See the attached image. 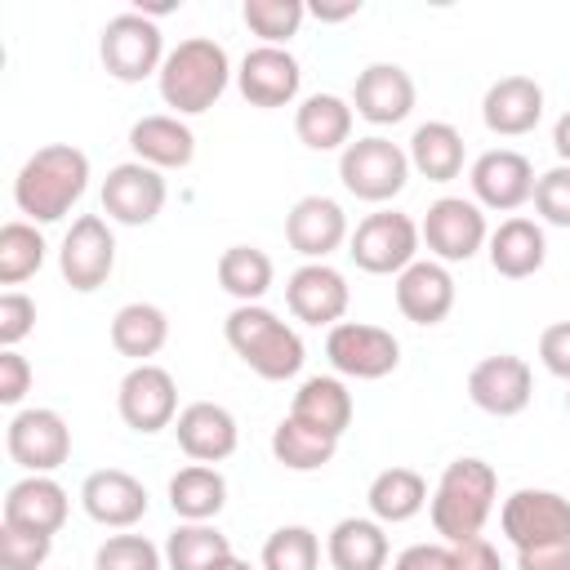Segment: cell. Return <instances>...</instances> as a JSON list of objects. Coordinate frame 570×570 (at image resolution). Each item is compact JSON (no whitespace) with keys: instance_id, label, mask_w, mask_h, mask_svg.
I'll list each match as a JSON object with an SVG mask.
<instances>
[{"instance_id":"5bb4252c","label":"cell","mask_w":570,"mask_h":570,"mask_svg":"<svg viewBox=\"0 0 570 570\" xmlns=\"http://www.w3.org/2000/svg\"><path fill=\"white\" fill-rule=\"evenodd\" d=\"M499 525L512 548H534L552 539H570V499L557 490H512L499 508Z\"/></svg>"},{"instance_id":"db71d44e","label":"cell","mask_w":570,"mask_h":570,"mask_svg":"<svg viewBox=\"0 0 570 570\" xmlns=\"http://www.w3.org/2000/svg\"><path fill=\"white\" fill-rule=\"evenodd\" d=\"M566 414H570V392H566Z\"/></svg>"},{"instance_id":"bcb514c9","label":"cell","mask_w":570,"mask_h":570,"mask_svg":"<svg viewBox=\"0 0 570 570\" xmlns=\"http://www.w3.org/2000/svg\"><path fill=\"white\" fill-rule=\"evenodd\" d=\"M539 361H543L548 374L570 383V321H557L539 334Z\"/></svg>"},{"instance_id":"603a6c76","label":"cell","mask_w":570,"mask_h":570,"mask_svg":"<svg viewBox=\"0 0 570 570\" xmlns=\"http://www.w3.org/2000/svg\"><path fill=\"white\" fill-rule=\"evenodd\" d=\"M481 120L499 138H521L543 120V85L530 76H499L481 98Z\"/></svg>"},{"instance_id":"d6a6232c","label":"cell","mask_w":570,"mask_h":570,"mask_svg":"<svg viewBox=\"0 0 570 570\" xmlns=\"http://www.w3.org/2000/svg\"><path fill=\"white\" fill-rule=\"evenodd\" d=\"M165 343H169V316L156 303L138 298V303H125L111 316V347L120 356H129L134 365H147Z\"/></svg>"},{"instance_id":"ab89813d","label":"cell","mask_w":570,"mask_h":570,"mask_svg":"<svg viewBox=\"0 0 570 570\" xmlns=\"http://www.w3.org/2000/svg\"><path fill=\"white\" fill-rule=\"evenodd\" d=\"M321 539L312 525H281L263 543V570H316Z\"/></svg>"},{"instance_id":"83f0119b","label":"cell","mask_w":570,"mask_h":570,"mask_svg":"<svg viewBox=\"0 0 570 570\" xmlns=\"http://www.w3.org/2000/svg\"><path fill=\"white\" fill-rule=\"evenodd\" d=\"M289 419L343 441V432L352 428V392L338 374H312L303 379V387L294 392V405H289Z\"/></svg>"},{"instance_id":"f907efd6","label":"cell","mask_w":570,"mask_h":570,"mask_svg":"<svg viewBox=\"0 0 570 570\" xmlns=\"http://www.w3.org/2000/svg\"><path fill=\"white\" fill-rule=\"evenodd\" d=\"M307 13H312L316 22H343V18H356V13H361V0H343V4L316 0V4H307Z\"/></svg>"},{"instance_id":"60d3db41","label":"cell","mask_w":570,"mask_h":570,"mask_svg":"<svg viewBox=\"0 0 570 570\" xmlns=\"http://www.w3.org/2000/svg\"><path fill=\"white\" fill-rule=\"evenodd\" d=\"M165 552L147 534H111L94 552V570H160Z\"/></svg>"},{"instance_id":"b9f144b4","label":"cell","mask_w":570,"mask_h":570,"mask_svg":"<svg viewBox=\"0 0 570 570\" xmlns=\"http://www.w3.org/2000/svg\"><path fill=\"white\" fill-rule=\"evenodd\" d=\"M49 552H53V534L0 521V566L4 570H40L49 561Z\"/></svg>"},{"instance_id":"6da1fadb","label":"cell","mask_w":570,"mask_h":570,"mask_svg":"<svg viewBox=\"0 0 570 570\" xmlns=\"http://www.w3.org/2000/svg\"><path fill=\"white\" fill-rule=\"evenodd\" d=\"M89 187V156L71 142H49L31 151L13 178V205L27 223H58Z\"/></svg>"},{"instance_id":"d590c367","label":"cell","mask_w":570,"mask_h":570,"mask_svg":"<svg viewBox=\"0 0 570 570\" xmlns=\"http://www.w3.org/2000/svg\"><path fill=\"white\" fill-rule=\"evenodd\" d=\"M272 258L258 245H227L218 254V285L236 298V303H258L272 289Z\"/></svg>"},{"instance_id":"277c9868","label":"cell","mask_w":570,"mask_h":570,"mask_svg":"<svg viewBox=\"0 0 570 570\" xmlns=\"http://www.w3.org/2000/svg\"><path fill=\"white\" fill-rule=\"evenodd\" d=\"M165 107H174V116H200L209 111L227 85H232V58L218 40L209 36H187L165 53V67L156 76Z\"/></svg>"},{"instance_id":"7dc6e473","label":"cell","mask_w":570,"mask_h":570,"mask_svg":"<svg viewBox=\"0 0 570 570\" xmlns=\"http://www.w3.org/2000/svg\"><path fill=\"white\" fill-rule=\"evenodd\" d=\"M392 570H459V566L450 543H414L392 561Z\"/></svg>"},{"instance_id":"8d00e7d4","label":"cell","mask_w":570,"mask_h":570,"mask_svg":"<svg viewBox=\"0 0 570 570\" xmlns=\"http://www.w3.org/2000/svg\"><path fill=\"white\" fill-rule=\"evenodd\" d=\"M334 450H338L334 436H325V432H316V428H307V423H298L289 414L272 428V454L289 472H316V468H325L334 459Z\"/></svg>"},{"instance_id":"7c38bea8","label":"cell","mask_w":570,"mask_h":570,"mask_svg":"<svg viewBox=\"0 0 570 570\" xmlns=\"http://www.w3.org/2000/svg\"><path fill=\"white\" fill-rule=\"evenodd\" d=\"M116 410H120V419H125L134 432H142V436H151V432H160V428H174V419H178V383H174V374H169L165 365H156V361L134 365V370L120 379Z\"/></svg>"},{"instance_id":"4316f807","label":"cell","mask_w":570,"mask_h":570,"mask_svg":"<svg viewBox=\"0 0 570 570\" xmlns=\"http://www.w3.org/2000/svg\"><path fill=\"white\" fill-rule=\"evenodd\" d=\"M485 249H490V267L508 281H525L548 263V236L534 218H503L490 232Z\"/></svg>"},{"instance_id":"52a82bcc","label":"cell","mask_w":570,"mask_h":570,"mask_svg":"<svg viewBox=\"0 0 570 570\" xmlns=\"http://www.w3.org/2000/svg\"><path fill=\"white\" fill-rule=\"evenodd\" d=\"M419 223L401 209H379V214H365L356 223V232L347 236V254L361 272L370 276H401L414 258H419Z\"/></svg>"},{"instance_id":"30bf717a","label":"cell","mask_w":570,"mask_h":570,"mask_svg":"<svg viewBox=\"0 0 570 570\" xmlns=\"http://www.w3.org/2000/svg\"><path fill=\"white\" fill-rule=\"evenodd\" d=\"M419 236H423V245L432 249L436 263H468L490 240V227H485V214H481L476 200L441 196V200L428 205V214L419 223Z\"/></svg>"},{"instance_id":"7a4b0ae2","label":"cell","mask_w":570,"mask_h":570,"mask_svg":"<svg viewBox=\"0 0 570 570\" xmlns=\"http://www.w3.org/2000/svg\"><path fill=\"white\" fill-rule=\"evenodd\" d=\"M494 499H499V472L468 454V459H454L445 463L432 499H428V512H432V530L454 548V543H468V539H481L490 512H494Z\"/></svg>"},{"instance_id":"f1b7e54d","label":"cell","mask_w":570,"mask_h":570,"mask_svg":"<svg viewBox=\"0 0 570 570\" xmlns=\"http://www.w3.org/2000/svg\"><path fill=\"white\" fill-rule=\"evenodd\" d=\"M352 102L338 94H307L294 107V134L307 151H338L352 142Z\"/></svg>"},{"instance_id":"9c48e42d","label":"cell","mask_w":570,"mask_h":570,"mask_svg":"<svg viewBox=\"0 0 570 570\" xmlns=\"http://www.w3.org/2000/svg\"><path fill=\"white\" fill-rule=\"evenodd\" d=\"M325 356H330L334 374H343V379H387L401 365V343L383 325L338 321L325 334Z\"/></svg>"},{"instance_id":"4dcf8cb0","label":"cell","mask_w":570,"mask_h":570,"mask_svg":"<svg viewBox=\"0 0 570 570\" xmlns=\"http://www.w3.org/2000/svg\"><path fill=\"white\" fill-rule=\"evenodd\" d=\"M410 169H419L428 183H454L463 174V134L450 120H423L410 134Z\"/></svg>"},{"instance_id":"f5cc1de1","label":"cell","mask_w":570,"mask_h":570,"mask_svg":"<svg viewBox=\"0 0 570 570\" xmlns=\"http://www.w3.org/2000/svg\"><path fill=\"white\" fill-rule=\"evenodd\" d=\"M214 570H254V566H249V561H240V557L232 552V557H223V561H218Z\"/></svg>"},{"instance_id":"cb8c5ba5","label":"cell","mask_w":570,"mask_h":570,"mask_svg":"<svg viewBox=\"0 0 570 570\" xmlns=\"http://www.w3.org/2000/svg\"><path fill=\"white\" fill-rule=\"evenodd\" d=\"M396 307L414 325H441L454 307V276L436 258H414L396 276Z\"/></svg>"},{"instance_id":"f6af8a7d","label":"cell","mask_w":570,"mask_h":570,"mask_svg":"<svg viewBox=\"0 0 570 570\" xmlns=\"http://www.w3.org/2000/svg\"><path fill=\"white\" fill-rule=\"evenodd\" d=\"M31 361L18 352V347H0V401L4 405H18L27 392H31Z\"/></svg>"},{"instance_id":"816d5d0a","label":"cell","mask_w":570,"mask_h":570,"mask_svg":"<svg viewBox=\"0 0 570 570\" xmlns=\"http://www.w3.org/2000/svg\"><path fill=\"white\" fill-rule=\"evenodd\" d=\"M552 147H557V156H561V165H570V111L552 125Z\"/></svg>"},{"instance_id":"f35d334b","label":"cell","mask_w":570,"mask_h":570,"mask_svg":"<svg viewBox=\"0 0 570 570\" xmlns=\"http://www.w3.org/2000/svg\"><path fill=\"white\" fill-rule=\"evenodd\" d=\"M240 18H245V27L263 45H281L285 49V40L298 36V27H303L307 4L303 0H245L240 4Z\"/></svg>"},{"instance_id":"9a60e30c","label":"cell","mask_w":570,"mask_h":570,"mask_svg":"<svg viewBox=\"0 0 570 570\" xmlns=\"http://www.w3.org/2000/svg\"><path fill=\"white\" fill-rule=\"evenodd\" d=\"M468 183H472V196H476L481 209L512 214L525 200H534V165L512 147L481 151L468 169Z\"/></svg>"},{"instance_id":"c3c4849f","label":"cell","mask_w":570,"mask_h":570,"mask_svg":"<svg viewBox=\"0 0 570 570\" xmlns=\"http://www.w3.org/2000/svg\"><path fill=\"white\" fill-rule=\"evenodd\" d=\"M517 570H570V539L517 548Z\"/></svg>"},{"instance_id":"4fadbf2b","label":"cell","mask_w":570,"mask_h":570,"mask_svg":"<svg viewBox=\"0 0 570 570\" xmlns=\"http://www.w3.org/2000/svg\"><path fill=\"white\" fill-rule=\"evenodd\" d=\"M165 196H169V187H165L160 169H151L142 160H120L102 178V214L120 227H147L165 209Z\"/></svg>"},{"instance_id":"7bdbcfd3","label":"cell","mask_w":570,"mask_h":570,"mask_svg":"<svg viewBox=\"0 0 570 570\" xmlns=\"http://www.w3.org/2000/svg\"><path fill=\"white\" fill-rule=\"evenodd\" d=\"M534 209L552 227H570V165H552L534 178Z\"/></svg>"},{"instance_id":"d4e9b609","label":"cell","mask_w":570,"mask_h":570,"mask_svg":"<svg viewBox=\"0 0 570 570\" xmlns=\"http://www.w3.org/2000/svg\"><path fill=\"white\" fill-rule=\"evenodd\" d=\"M67 512H71V499L53 476H22V481H13L4 490V521L9 525L58 534Z\"/></svg>"},{"instance_id":"8fae6325","label":"cell","mask_w":570,"mask_h":570,"mask_svg":"<svg viewBox=\"0 0 570 570\" xmlns=\"http://www.w3.org/2000/svg\"><path fill=\"white\" fill-rule=\"evenodd\" d=\"M58 272L76 294H94L116 272V232L102 214H80L58 249Z\"/></svg>"},{"instance_id":"2e32d148","label":"cell","mask_w":570,"mask_h":570,"mask_svg":"<svg viewBox=\"0 0 570 570\" xmlns=\"http://www.w3.org/2000/svg\"><path fill=\"white\" fill-rule=\"evenodd\" d=\"M468 396L476 410L494 414V419H512L530 405L534 396V374L525 365V356H512V352H499V356H485L468 370Z\"/></svg>"},{"instance_id":"8992f818","label":"cell","mask_w":570,"mask_h":570,"mask_svg":"<svg viewBox=\"0 0 570 570\" xmlns=\"http://www.w3.org/2000/svg\"><path fill=\"white\" fill-rule=\"evenodd\" d=\"M338 178H343V187L356 200L383 205V200H392V196L405 191V183H410V156H405L401 142H392L383 134H365V138H356V142L343 147Z\"/></svg>"},{"instance_id":"7402d4cb","label":"cell","mask_w":570,"mask_h":570,"mask_svg":"<svg viewBox=\"0 0 570 570\" xmlns=\"http://www.w3.org/2000/svg\"><path fill=\"white\" fill-rule=\"evenodd\" d=\"M285 240L307 263H325L347 240V214H343V205L330 200V196H321V191L294 200V209L285 214Z\"/></svg>"},{"instance_id":"f546056e","label":"cell","mask_w":570,"mask_h":570,"mask_svg":"<svg viewBox=\"0 0 570 570\" xmlns=\"http://www.w3.org/2000/svg\"><path fill=\"white\" fill-rule=\"evenodd\" d=\"M325 557L334 570H383L387 566V534L374 517H343L325 534Z\"/></svg>"},{"instance_id":"ba28073f","label":"cell","mask_w":570,"mask_h":570,"mask_svg":"<svg viewBox=\"0 0 570 570\" xmlns=\"http://www.w3.org/2000/svg\"><path fill=\"white\" fill-rule=\"evenodd\" d=\"M4 450L27 476H49L71 459V428L58 410L31 405V410H18L9 419Z\"/></svg>"},{"instance_id":"ee69618b","label":"cell","mask_w":570,"mask_h":570,"mask_svg":"<svg viewBox=\"0 0 570 570\" xmlns=\"http://www.w3.org/2000/svg\"><path fill=\"white\" fill-rule=\"evenodd\" d=\"M36 330V298L22 289L0 294V347H18Z\"/></svg>"},{"instance_id":"ffe728a7","label":"cell","mask_w":570,"mask_h":570,"mask_svg":"<svg viewBox=\"0 0 570 570\" xmlns=\"http://www.w3.org/2000/svg\"><path fill=\"white\" fill-rule=\"evenodd\" d=\"M174 436H178V450L191 463H223V459L236 454L240 428H236V414L227 405H218V401H191V405L178 410Z\"/></svg>"},{"instance_id":"ac0fdd59","label":"cell","mask_w":570,"mask_h":570,"mask_svg":"<svg viewBox=\"0 0 570 570\" xmlns=\"http://www.w3.org/2000/svg\"><path fill=\"white\" fill-rule=\"evenodd\" d=\"M285 303L289 312L303 321V325H338L347 303H352V289H347V276L330 263H303L289 272L285 281Z\"/></svg>"},{"instance_id":"836d02e7","label":"cell","mask_w":570,"mask_h":570,"mask_svg":"<svg viewBox=\"0 0 570 570\" xmlns=\"http://www.w3.org/2000/svg\"><path fill=\"white\" fill-rule=\"evenodd\" d=\"M374 521L383 525H401L410 517H419L428 508V481L414 472V468H383L374 481H370V494H365Z\"/></svg>"},{"instance_id":"e575fe53","label":"cell","mask_w":570,"mask_h":570,"mask_svg":"<svg viewBox=\"0 0 570 570\" xmlns=\"http://www.w3.org/2000/svg\"><path fill=\"white\" fill-rule=\"evenodd\" d=\"M223 557H232V539L209 521H178L165 539L169 570H214Z\"/></svg>"},{"instance_id":"681fc988","label":"cell","mask_w":570,"mask_h":570,"mask_svg":"<svg viewBox=\"0 0 570 570\" xmlns=\"http://www.w3.org/2000/svg\"><path fill=\"white\" fill-rule=\"evenodd\" d=\"M454 566H459V570H503L499 552H494L485 539H468V543H454Z\"/></svg>"},{"instance_id":"3957f363","label":"cell","mask_w":570,"mask_h":570,"mask_svg":"<svg viewBox=\"0 0 570 570\" xmlns=\"http://www.w3.org/2000/svg\"><path fill=\"white\" fill-rule=\"evenodd\" d=\"M223 338L227 347L267 383H285L303 370L307 361V347L298 338L294 325H285L272 307L263 303H236L223 321Z\"/></svg>"},{"instance_id":"5b68a950","label":"cell","mask_w":570,"mask_h":570,"mask_svg":"<svg viewBox=\"0 0 570 570\" xmlns=\"http://www.w3.org/2000/svg\"><path fill=\"white\" fill-rule=\"evenodd\" d=\"M98 58H102L107 76H116L125 85H138L147 76H160V67H165V36H160L151 13L125 9V13L107 18V27L98 36Z\"/></svg>"},{"instance_id":"1f68e13d","label":"cell","mask_w":570,"mask_h":570,"mask_svg":"<svg viewBox=\"0 0 570 570\" xmlns=\"http://www.w3.org/2000/svg\"><path fill=\"white\" fill-rule=\"evenodd\" d=\"M169 508L178 521H214L227 508V481L214 463H187L169 476Z\"/></svg>"},{"instance_id":"d6986e66","label":"cell","mask_w":570,"mask_h":570,"mask_svg":"<svg viewBox=\"0 0 570 570\" xmlns=\"http://www.w3.org/2000/svg\"><path fill=\"white\" fill-rule=\"evenodd\" d=\"M80 508L107 530H129L147 517V485L125 468H98L80 485Z\"/></svg>"},{"instance_id":"44dd1931","label":"cell","mask_w":570,"mask_h":570,"mask_svg":"<svg viewBox=\"0 0 570 570\" xmlns=\"http://www.w3.org/2000/svg\"><path fill=\"white\" fill-rule=\"evenodd\" d=\"M352 111L370 125H401L414 111V80L401 62H370L352 85Z\"/></svg>"},{"instance_id":"e0dca14e","label":"cell","mask_w":570,"mask_h":570,"mask_svg":"<svg viewBox=\"0 0 570 570\" xmlns=\"http://www.w3.org/2000/svg\"><path fill=\"white\" fill-rule=\"evenodd\" d=\"M303 67L281 45H254L236 67V89L249 107H289L298 98Z\"/></svg>"},{"instance_id":"484cf974","label":"cell","mask_w":570,"mask_h":570,"mask_svg":"<svg viewBox=\"0 0 570 570\" xmlns=\"http://www.w3.org/2000/svg\"><path fill=\"white\" fill-rule=\"evenodd\" d=\"M134 160L151 169H187L196 156V134L183 116H142L129 125Z\"/></svg>"},{"instance_id":"74e56055","label":"cell","mask_w":570,"mask_h":570,"mask_svg":"<svg viewBox=\"0 0 570 570\" xmlns=\"http://www.w3.org/2000/svg\"><path fill=\"white\" fill-rule=\"evenodd\" d=\"M45 236L36 223L13 218L0 227V285H22L27 276H36L45 267Z\"/></svg>"}]
</instances>
